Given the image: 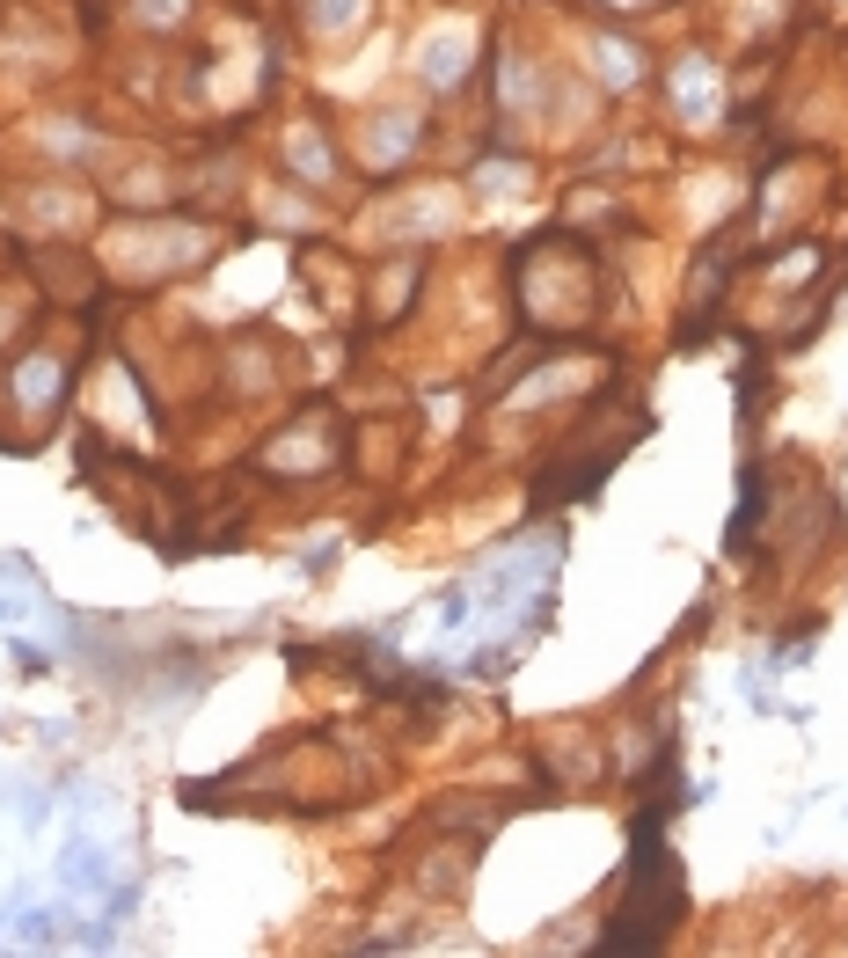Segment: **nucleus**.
<instances>
[{
  "mask_svg": "<svg viewBox=\"0 0 848 958\" xmlns=\"http://www.w3.org/2000/svg\"><path fill=\"white\" fill-rule=\"evenodd\" d=\"M59 885L66 893H81V900H96L103 885H110V849H96L88 834L66 841V856H59Z\"/></svg>",
  "mask_w": 848,
  "mask_h": 958,
  "instance_id": "nucleus-1",
  "label": "nucleus"
},
{
  "mask_svg": "<svg viewBox=\"0 0 848 958\" xmlns=\"http://www.w3.org/2000/svg\"><path fill=\"white\" fill-rule=\"evenodd\" d=\"M761 498H768V469H761V461H746V490H739V512H732V534H724V549H732V556H746L753 520H761Z\"/></svg>",
  "mask_w": 848,
  "mask_h": 958,
  "instance_id": "nucleus-2",
  "label": "nucleus"
},
{
  "mask_svg": "<svg viewBox=\"0 0 848 958\" xmlns=\"http://www.w3.org/2000/svg\"><path fill=\"white\" fill-rule=\"evenodd\" d=\"M344 15H351V0H322V8H315V22H322V30H337Z\"/></svg>",
  "mask_w": 848,
  "mask_h": 958,
  "instance_id": "nucleus-3",
  "label": "nucleus"
}]
</instances>
